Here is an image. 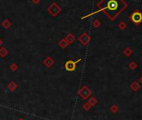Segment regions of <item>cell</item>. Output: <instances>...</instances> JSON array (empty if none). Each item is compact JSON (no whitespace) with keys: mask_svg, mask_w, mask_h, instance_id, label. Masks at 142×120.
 Wrapping results in <instances>:
<instances>
[{"mask_svg":"<svg viewBox=\"0 0 142 120\" xmlns=\"http://www.w3.org/2000/svg\"><path fill=\"white\" fill-rule=\"evenodd\" d=\"M97 7L110 19L114 20L125 9L127 3L124 0H100L97 3Z\"/></svg>","mask_w":142,"mask_h":120,"instance_id":"6da1fadb","label":"cell"},{"mask_svg":"<svg viewBox=\"0 0 142 120\" xmlns=\"http://www.w3.org/2000/svg\"><path fill=\"white\" fill-rule=\"evenodd\" d=\"M47 10H48V12L50 13L51 16L56 17L61 12V8L55 3V2H54V3H52L51 4L49 5V7Z\"/></svg>","mask_w":142,"mask_h":120,"instance_id":"7a4b0ae2","label":"cell"},{"mask_svg":"<svg viewBox=\"0 0 142 120\" xmlns=\"http://www.w3.org/2000/svg\"><path fill=\"white\" fill-rule=\"evenodd\" d=\"M80 60H81V59H80V58H79V59L77 61H75V62H74V61H72V60L67 61V62L65 63L64 68H65L66 70L69 71V72H73V71L75 70V69H76L77 63H79Z\"/></svg>","mask_w":142,"mask_h":120,"instance_id":"3957f363","label":"cell"},{"mask_svg":"<svg viewBox=\"0 0 142 120\" xmlns=\"http://www.w3.org/2000/svg\"><path fill=\"white\" fill-rule=\"evenodd\" d=\"M130 18L132 22H134L135 23H140L141 22H142V13L139 11L134 12L131 14Z\"/></svg>","mask_w":142,"mask_h":120,"instance_id":"277c9868","label":"cell"},{"mask_svg":"<svg viewBox=\"0 0 142 120\" xmlns=\"http://www.w3.org/2000/svg\"><path fill=\"white\" fill-rule=\"evenodd\" d=\"M91 91L89 90V88L86 86H84L80 90V96L83 99H86L89 96H90Z\"/></svg>","mask_w":142,"mask_h":120,"instance_id":"5b68a950","label":"cell"},{"mask_svg":"<svg viewBox=\"0 0 142 120\" xmlns=\"http://www.w3.org/2000/svg\"><path fill=\"white\" fill-rule=\"evenodd\" d=\"M89 40H90V38H89V36L86 33H84L83 34H81V35L79 37V41H80V43H81V44H83L84 46L88 44Z\"/></svg>","mask_w":142,"mask_h":120,"instance_id":"8992f818","label":"cell"},{"mask_svg":"<svg viewBox=\"0 0 142 120\" xmlns=\"http://www.w3.org/2000/svg\"><path fill=\"white\" fill-rule=\"evenodd\" d=\"M54 63V60L51 57H47L46 58L43 60V64L44 66H46L47 68H51V66H53Z\"/></svg>","mask_w":142,"mask_h":120,"instance_id":"52a82bcc","label":"cell"},{"mask_svg":"<svg viewBox=\"0 0 142 120\" xmlns=\"http://www.w3.org/2000/svg\"><path fill=\"white\" fill-rule=\"evenodd\" d=\"M64 39H66V41L68 42V43H69V44H70V43H73L75 41V37L72 34H69L65 38H64Z\"/></svg>","mask_w":142,"mask_h":120,"instance_id":"ba28073f","label":"cell"},{"mask_svg":"<svg viewBox=\"0 0 142 120\" xmlns=\"http://www.w3.org/2000/svg\"><path fill=\"white\" fill-rule=\"evenodd\" d=\"M58 44H59V46L61 48H65L68 47V44H69V43H68V42L66 41L65 39H63L62 40H60V41L59 42Z\"/></svg>","mask_w":142,"mask_h":120,"instance_id":"9c48e42d","label":"cell"},{"mask_svg":"<svg viewBox=\"0 0 142 120\" xmlns=\"http://www.w3.org/2000/svg\"><path fill=\"white\" fill-rule=\"evenodd\" d=\"M1 25L3 26L4 29H8V28H10L11 27V25H12V23H11V22H10L8 19H4L2 22V23H1Z\"/></svg>","mask_w":142,"mask_h":120,"instance_id":"30bf717a","label":"cell"},{"mask_svg":"<svg viewBox=\"0 0 142 120\" xmlns=\"http://www.w3.org/2000/svg\"><path fill=\"white\" fill-rule=\"evenodd\" d=\"M8 51L5 48L2 47V48H0V56H1L2 58H4V57H6L7 55H8Z\"/></svg>","mask_w":142,"mask_h":120,"instance_id":"8fae6325","label":"cell"},{"mask_svg":"<svg viewBox=\"0 0 142 120\" xmlns=\"http://www.w3.org/2000/svg\"><path fill=\"white\" fill-rule=\"evenodd\" d=\"M17 87L18 86H17V84L14 83V82H11V83L8 85V88H9L10 91H14V90L17 88Z\"/></svg>","mask_w":142,"mask_h":120,"instance_id":"7c38bea8","label":"cell"},{"mask_svg":"<svg viewBox=\"0 0 142 120\" xmlns=\"http://www.w3.org/2000/svg\"><path fill=\"white\" fill-rule=\"evenodd\" d=\"M17 69H18V66H17L16 63H12L11 65H10V69H11L12 71L17 70Z\"/></svg>","mask_w":142,"mask_h":120,"instance_id":"4fadbf2b","label":"cell"},{"mask_svg":"<svg viewBox=\"0 0 142 120\" xmlns=\"http://www.w3.org/2000/svg\"><path fill=\"white\" fill-rule=\"evenodd\" d=\"M89 105H94V103H96V100H95V98H91L89 100Z\"/></svg>","mask_w":142,"mask_h":120,"instance_id":"5bb4252c","label":"cell"},{"mask_svg":"<svg viewBox=\"0 0 142 120\" xmlns=\"http://www.w3.org/2000/svg\"><path fill=\"white\" fill-rule=\"evenodd\" d=\"M83 108L85 109V110H89V109H90V105H89V103H86V104H85V105H84Z\"/></svg>","mask_w":142,"mask_h":120,"instance_id":"9a60e30c","label":"cell"},{"mask_svg":"<svg viewBox=\"0 0 142 120\" xmlns=\"http://www.w3.org/2000/svg\"><path fill=\"white\" fill-rule=\"evenodd\" d=\"M32 2L34 3V4H38L40 2V0H32Z\"/></svg>","mask_w":142,"mask_h":120,"instance_id":"2e32d148","label":"cell"},{"mask_svg":"<svg viewBox=\"0 0 142 120\" xmlns=\"http://www.w3.org/2000/svg\"><path fill=\"white\" fill-rule=\"evenodd\" d=\"M94 26H98V25H99V23H98V22H94Z\"/></svg>","mask_w":142,"mask_h":120,"instance_id":"e0dca14e","label":"cell"},{"mask_svg":"<svg viewBox=\"0 0 142 120\" xmlns=\"http://www.w3.org/2000/svg\"><path fill=\"white\" fill-rule=\"evenodd\" d=\"M3 44V41H2L1 39H0V47H1V45Z\"/></svg>","mask_w":142,"mask_h":120,"instance_id":"ac0fdd59","label":"cell"},{"mask_svg":"<svg viewBox=\"0 0 142 120\" xmlns=\"http://www.w3.org/2000/svg\"><path fill=\"white\" fill-rule=\"evenodd\" d=\"M19 120H24V119H19Z\"/></svg>","mask_w":142,"mask_h":120,"instance_id":"d6986e66","label":"cell"}]
</instances>
